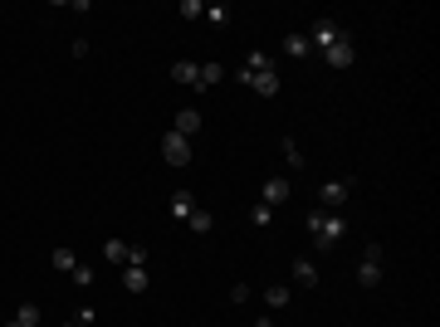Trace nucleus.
Wrapping results in <instances>:
<instances>
[{"mask_svg":"<svg viewBox=\"0 0 440 327\" xmlns=\"http://www.w3.org/2000/svg\"><path fill=\"white\" fill-rule=\"evenodd\" d=\"M235 79H240V83H250V88H255L260 98H274V93H279V74H274V59H269V54H260V49H255V54H250V59L240 64V74H235Z\"/></svg>","mask_w":440,"mask_h":327,"instance_id":"obj_1","label":"nucleus"},{"mask_svg":"<svg viewBox=\"0 0 440 327\" xmlns=\"http://www.w3.org/2000/svg\"><path fill=\"white\" fill-rule=\"evenodd\" d=\"M308 235H313L318 249H333L343 235H348V220H343L338 210H313V215H308Z\"/></svg>","mask_w":440,"mask_h":327,"instance_id":"obj_2","label":"nucleus"},{"mask_svg":"<svg viewBox=\"0 0 440 327\" xmlns=\"http://www.w3.org/2000/svg\"><path fill=\"white\" fill-rule=\"evenodd\" d=\"M352 196V176H333V181H323V191H318V205L323 210H343Z\"/></svg>","mask_w":440,"mask_h":327,"instance_id":"obj_3","label":"nucleus"},{"mask_svg":"<svg viewBox=\"0 0 440 327\" xmlns=\"http://www.w3.org/2000/svg\"><path fill=\"white\" fill-rule=\"evenodd\" d=\"M357 284H362V288H377V284H382V245H367V249H362Z\"/></svg>","mask_w":440,"mask_h":327,"instance_id":"obj_4","label":"nucleus"},{"mask_svg":"<svg viewBox=\"0 0 440 327\" xmlns=\"http://www.w3.org/2000/svg\"><path fill=\"white\" fill-rule=\"evenodd\" d=\"M162 157H167L172 166H186L191 162V142H186L181 132H167V137H162Z\"/></svg>","mask_w":440,"mask_h":327,"instance_id":"obj_5","label":"nucleus"},{"mask_svg":"<svg viewBox=\"0 0 440 327\" xmlns=\"http://www.w3.org/2000/svg\"><path fill=\"white\" fill-rule=\"evenodd\" d=\"M338 40H348V35H343V30H338L333 20H318V25H313V35H308V44H313L318 54H323L328 44H338Z\"/></svg>","mask_w":440,"mask_h":327,"instance_id":"obj_6","label":"nucleus"},{"mask_svg":"<svg viewBox=\"0 0 440 327\" xmlns=\"http://www.w3.org/2000/svg\"><path fill=\"white\" fill-rule=\"evenodd\" d=\"M352 59H357V54H352V40H338V44L323 49V64H328V69H352Z\"/></svg>","mask_w":440,"mask_h":327,"instance_id":"obj_7","label":"nucleus"},{"mask_svg":"<svg viewBox=\"0 0 440 327\" xmlns=\"http://www.w3.org/2000/svg\"><path fill=\"white\" fill-rule=\"evenodd\" d=\"M147 269H152V264H123V288H128V293H147V279H152Z\"/></svg>","mask_w":440,"mask_h":327,"instance_id":"obj_8","label":"nucleus"},{"mask_svg":"<svg viewBox=\"0 0 440 327\" xmlns=\"http://www.w3.org/2000/svg\"><path fill=\"white\" fill-rule=\"evenodd\" d=\"M264 205H269V210H274V205H284L289 201V181H284V176H269V181H264V196H260Z\"/></svg>","mask_w":440,"mask_h":327,"instance_id":"obj_9","label":"nucleus"},{"mask_svg":"<svg viewBox=\"0 0 440 327\" xmlns=\"http://www.w3.org/2000/svg\"><path fill=\"white\" fill-rule=\"evenodd\" d=\"M98 254H103V264L123 269V264H128V254H132V245H123V240H103V249H98Z\"/></svg>","mask_w":440,"mask_h":327,"instance_id":"obj_10","label":"nucleus"},{"mask_svg":"<svg viewBox=\"0 0 440 327\" xmlns=\"http://www.w3.org/2000/svg\"><path fill=\"white\" fill-rule=\"evenodd\" d=\"M167 210H172V220H191V210H196V196H191V191H172Z\"/></svg>","mask_w":440,"mask_h":327,"instance_id":"obj_11","label":"nucleus"},{"mask_svg":"<svg viewBox=\"0 0 440 327\" xmlns=\"http://www.w3.org/2000/svg\"><path fill=\"white\" fill-rule=\"evenodd\" d=\"M176 132L191 142V137L201 132V113H196V108H181V113H176Z\"/></svg>","mask_w":440,"mask_h":327,"instance_id":"obj_12","label":"nucleus"},{"mask_svg":"<svg viewBox=\"0 0 440 327\" xmlns=\"http://www.w3.org/2000/svg\"><path fill=\"white\" fill-rule=\"evenodd\" d=\"M172 79H176V83H191V88H201V64L181 59V64H172Z\"/></svg>","mask_w":440,"mask_h":327,"instance_id":"obj_13","label":"nucleus"},{"mask_svg":"<svg viewBox=\"0 0 440 327\" xmlns=\"http://www.w3.org/2000/svg\"><path fill=\"white\" fill-rule=\"evenodd\" d=\"M284 54H294V59H308V54H313L308 35H284Z\"/></svg>","mask_w":440,"mask_h":327,"instance_id":"obj_14","label":"nucleus"},{"mask_svg":"<svg viewBox=\"0 0 440 327\" xmlns=\"http://www.w3.org/2000/svg\"><path fill=\"white\" fill-rule=\"evenodd\" d=\"M186 225H191L196 235H211V230H216V215H211V210H191V220H186Z\"/></svg>","mask_w":440,"mask_h":327,"instance_id":"obj_15","label":"nucleus"},{"mask_svg":"<svg viewBox=\"0 0 440 327\" xmlns=\"http://www.w3.org/2000/svg\"><path fill=\"white\" fill-rule=\"evenodd\" d=\"M294 284H304V288H318V269H313L308 259H299V264H294Z\"/></svg>","mask_w":440,"mask_h":327,"instance_id":"obj_16","label":"nucleus"},{"mask_svg":"<svg viewBox=\"0 0 440 327\" xmlns=\"http://www.w3.org/2000/svg\"><path fill=\"white\" fill-rule=\"evenodd\" d=\"M220 79H225V64H216V59H211V64H201V88H216Z\"/></svg>","mask_w":440,"mask_h":327,"instance_id":"obj_17","label":"nucleus"},{"mask_svg":"<svg viewBox=\"0 0 440 327\" xmlns=\"http://www.w3.org/2000/svg\"><path fill=\"white\" fill-rule=\"evenodd\" d=\"M289 298H294V293H289V288H264V308H289Z\"/></svg>","mask_w":440,"mask_h":327,"instance_id":"obj_18","label":"nucleus"},{"mask_svg":"<svg viewBox=\"0 0 440 327\" xmlns=\"http://www.w3.org/2000/svg\"><path fill=\"white\" fill-rule=\"evenodd\" d=\"M284 162L294 166V171H304V152H299V142H294V137H284Z\"/></svg>","mask_w":440,"mask_h":327,"instance_id":"obj_19","label":"nucleus"},{"mask_svg":"<svg viewBox=\"0 0 440 327\" xmlns=\"http://www.w3.org/2000/svg\"><path fill=\"white\" fill-rule=\"evenodd\" d=\"M15 323H20V327H40V308H35V303H20Z\"/></svg>","mask_w":440,"mask_h":327,"instance_id":"obj_20","label":"nucleus"},{"mask_svg":"<svg viewBox=\"0 0 440 327\" xmlns=\"http://www.w3.org/2000/svg\"><path fill=\"white\" fill-rule=\"evenodd\" d=\"M49 259H54V269H64V274H74V264H79V259H74V249H54Z\"/></svg>","mask_w":440,"mask_h":327,"instance_id":"obj_21","label":"nucleus"},{"mask_svg":"<svg viewBox=\"0 0 440 327\" xmlns=\"http://www.w3.org/2000/svg\"><path fill=\"white\" fill-rule=\"evenodd\" d=\"M79 288H93V264H74V274H69Z\"/></svg>","mask_w":440,"mask_h":327,"instance_id":"obj_22","label":"nucleus"},{"mask_svg":"<svg viewBox=\"0 0 440 327\" xmlns=\"http://www.w3.org/2000/svg\"><path fill=\"white\" fill-rule=\"evenodd\" d=\"M269 220H274V210H269V205H255V210H250V225H260V230H264V225H269Z\"/></svg>","mask_w":440,"mask_h":327,"instance_id":"obj_23","label":"nucleus"},{"mask_svg":"<svg viewBox=\"0 0 440 327\" xmlns=\"http://www.w3.org/2000/svg\"><path fill=\"white\" fill-rule=\"evenodd\" d=\"M201 20H211V25H225V20H230V10H225V5H206V15H201Z\"/></svg>","mask_w":440,"mask_h":327,"instance_id":"obj_24","label":"nucleus"},{"mask_svg":"<svg viewBox=\"0 0 440 327\" xmlns=\"http://www.w3.org/2000/svg\"><path fill=\"white\" fill-rule=\"evenodd\" d=\"M181 15H186V20H201L206 5H201V0H181Z\"/></svg>","mask_w":440,"mask_h":327,"instance_id":"obj_25","label":"nucleus"},{"mask_svg":"<svg viewBox=\"0 0 440 327\" xmlns=\"http://www.w3.org/2000/svg\"><path fill=\"white\" fill-rule=\"evenodd\" d=\"M255 327H274V323H269V318H260V323H255Z\"/></svg>","mask_w":440,"mask_h":327,"instance_id":"obj_26","label":"nucleus"},{"mask_svg":"<svg viewBox=\"0 0 440 327\" xmlns=\"http://www.w3.org/2000/svg\"><path fill=\"white\" fill-rule=\"evenodd\" d=\"M64 327H84V323H79V318H74V323H64Z\"/></svg>","mask_w":440,"mask_h":327,"instance_id":"obj_27","label":"nucleus"},{"mask_svg":"<svg viewBox=\"0 0 440 327\" xmlns=\"http://www.w3.org/2000/svg\"><path fill=\"white\" fill-rule=\"evenodd\" d=\"M5 327H20V323H5Z\"/></svg>","mask_w":440,"mask_h":327,"instance_id":"obj_28","label":"nucleus"}]
</instances>
